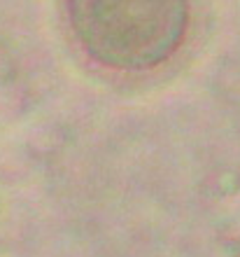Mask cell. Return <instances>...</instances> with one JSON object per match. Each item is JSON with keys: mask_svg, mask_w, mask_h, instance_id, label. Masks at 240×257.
<instances>
[{"mask_svg": "<svg viewBox=\"0 0 240 257\" xmlns=\"http://www.w3.org/2000/svg\"><path fill=\"white\" fill-rule=\"evenodd\" d=\"M75 40L114 70L156 68L182 47L189 0H66Z\"/></svg>", "mask_w": 240, "mask_h": 257, "instance_id": "obj_1", "label": "cell"}, {"mask_svg": "<svg viewBox=\"0 0 240 257\" xmlns=\"http://www.w3.org/2000/svg\"><path fill=\"white\" fill-rule=\"evenodd\" d=\"M217 243L228 252L240 250V220H231V222H224L217 229Z\"/></svg>", "mask_w": 240, "mask_h": 257, "instance_id": "obj_2", "label": "cell"}, {"mask_svg": "<svg viewBox=\"0 0 240 257\" xmlns=\"http://www.w3.org/2000/svg\"><path fill=\"white\" fill-rule=\"evenodd\" d=\"M231 257H240V250H235V252H228Z\"/></svg>", "mask_w": 240, "mask_h": 257, "instance_id": "obj_3", "label": "cell"}]
</instances>
